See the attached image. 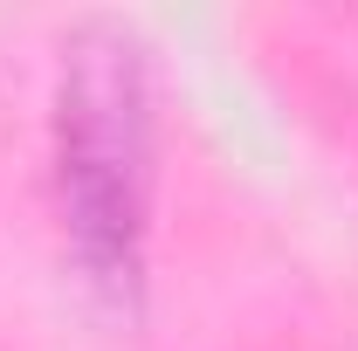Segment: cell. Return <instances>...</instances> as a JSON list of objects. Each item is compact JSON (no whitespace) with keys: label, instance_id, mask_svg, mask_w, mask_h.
I'll return each mask as SVG.
<instances>
[{"label":"cell","instance_id":"obj_1","mask_svg":"<svg viewBox=\"0 0 358 351\" xmlns=\"http://www.w3.org/2000/svg\"><path fill=\"white\" fill-rule=\"evenodd\" d=\"M55 220L83 282L110 310H138L152 234V62L124 21H83L55 76Z\"/></svg>","mask_w":358,"mask_h":351}]
</instances>
